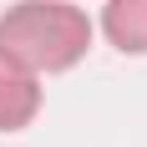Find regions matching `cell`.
Returning <instances> with one entry per match:
<instances>
[{
    "label": "cell",
    "instance_id": "obj_1",
    "mask_svg": "<svg viewBox=\"0 0 147 147\" xmlns=\"http://www.w3.org/2000/svg\"><path fill=\"white\" fill-rule=\"evenodd\" d=\"M91 20L66 0H20L0 15V56L20 61L26 71H66L86 56Z\"/></svg>",
    "mask_w": 147,
    "mask_h": 147
},
{
    "label": "cell",
    "instance_id": "obj_2",
    "mask_svg": "<svg viewBox=\"0 0 147 147\" xmlns=\"http://www.w3.org/2000/svg\"><path fill=\"white\" fill-rule=\"evenodd\" d=\"M41 112V81L20 61L0 56V132H20Z\"/></svg>",
    "mask_w": 147,
    "mask_h": 147
},
{
    "label": "cell",
    "instance_id": "obj_3",
    "mask_svg": "<svg viewBox=\"0 0 147 147\" xmlns=\"http://www.w3.org/2000/svg\"><path fill=\"white\" fill-rule=\"evenodd\" d=\"M102 30L117 51L142 56L147 51V0H107L102 5Z\"/></svg>",
    "mask_w": 147,
    "mask_h": 147
}]
</instances>
